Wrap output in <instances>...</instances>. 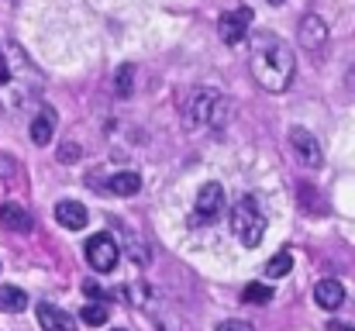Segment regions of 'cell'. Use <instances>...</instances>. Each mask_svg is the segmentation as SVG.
I'll return each instance as SVG.
<instances>
[{
  "instance_id": "obj_1",
  "label": "cell",
  "mask_w": 355,
  "mask_h": 331,
  "mask_svg": "<svg viewBox=\"0 0 355 331\" xmlns=\"http://www.w3.org/2000/svg\"><path fill=\"white\" fill-rule=\"evenodd\" d=\"M293 73H297V59H293L290 45L283 38H276L272 31H255V42H252L255 83L269 94H283L293 83Z\"/></svg>"
},
{
  "instance_id": "obj_2",
  "label": "cell",
  "mask_w": 355,
  "mask_h": 331,
  "mask_svg": "<svg viewBox=\"0 0 355 331\" xmlns=\"http://www.w3.org/2000/svg\"><path fill=\"white\" fill-rule=\"evenodd\" d=\"M38 94V73L24 59L17 45H0V104L3 108H21Z\"/></svg>"
},
{
  "instance_id": "obj_3",
  "label": "cell",
  "mask_w": 355,
  "mask_h": 331,
  "mask_svg": "<svg viewBox=\"0 0 355 331\" xmlns=\"http://www.w3.org/2000/svg\"><path fill=\"white\" fill-rule=\"evenodd\" d=\"M228 117H232V104H228L218 90H211V87L193 90L190 101H187V108H183V121H187L190 131H197V128H214V131H221Z\"/></svg>"
},
{
  "instance_id": "obj_4",
  "label": "cell",
  "mask_w": 355,
  "mask_h": 331,
  "mask_svg": "<svg viewBox=\"0 0 355 331\" xmlns=\"http://www.w3.org/2000/svg\"><path fill=\"white\" fill-rule=\"evenodd\" d=\"M232 231L245 248H255L266 238V218H262V211L255 207L252 197H241L232 207Z\"/></svg>"
},
{
  "instance_id": "obj_5",
  "label": "cell",
  "mask_w": 355,
  "mask_h": 331,
  "mask_svg": "<svg viewBox=\"0 0 355 331\" xmlns=\"http://www.w3.org/2000/svg\"><path fill=\"white\" fill-rule=\"evenodd\" d=\"M83 248H87V262H90V269H97V273H111V269L118 266V259H121L118 241H114L107 231L94 235Z\"/></svg>"
},
{
  "instance_id": "obj_6",
  "label": "cell",
  "mask_w": 355,
  "mask_h": 331,
  "mask_svg": "<svg viewBox=\"0 0 355 331\" xmlns=\"http://www.w3.org/2000/svg\"><path fill=\"white\" fill-rule=\"evenodd\" d=\"M225 211V187L221 183H204L197 194V214L193 224H214Z\"/></svg>"
},
{
  "instance_id": "obj_7",
  "label": "cell",
  "mask_w": 355,
  "mask_h": 331,
  "mask_svg": "<svg viewBox=\"0 0 355 331\" xmlns=\"http://www.w3.org/2000/svg\"><path fill=\"white\" fill-rule=\"evenodd\" d=\"M290 148H293V152H297V159H300L304 166H311V169H318V166H321V159H324V152H321L318 138H314L307 128H290Z\"/></svg>"
},
{
  "instance_id": "obj_8",
  "label": "cell",
  "mask_w": 355,
  "mask_h": 331,
  "mask_svg": "<svg viewBox=\"0 0 355 331\" xmlns=\"http://www.w3.org/2000/svg\"><path fill=\"white\" fill-rule=\"evenodd\" d=\"M297 42L311 52H321L328 45V24L318 17V14H304L300 24H297Z\"/></svg>"
},
{
  "instance_id": "obj_9",
  "label": "cell",
  "mask_w": 355,
  "mask_h": 331,
  "mask_svg": "<svg viewBox=\"0 0 355 331\" xmlns=\"http://www.w3.org/2000/svg\"><path fill=\"white\" fill-rule=\"evenodd\" d=\"M248 28H252V10H248V7L228 10V14H221V21H218V31H221V38H225L228 45H238V42L248 35Z\"/></svg>"
},
{
  "instance_id": "obj_10",
  "label": "cell",
  "mask_w": 355,
  "mask_h": 331,
  "mask_svg": "<svg viewBox=\"0 0 355 331\" xmlns=\"http://www.w3.org/2000/svg\"><path fill=\"white\" fill-rule=\"evenodd\" d=\"M35 318H38L42 331H76V321L62 307H55V304H38L35 307Z\"/></svg>"
},
{
  "instance_id": "obj_11",
  "label": "cell",
  "mask_w": 355,
  "mask_h": 331,
  "mask_svg": "<svg viewBox=\"0 0 355 331\" xmlns=\"http://www.w3.org/2000/svg\"><path fill=\"white\" fill-rule=\"evenodd\" d=\"M314 300H318L324 311H338V307L345 304V287H342L338 280H321V283L314 287Z\"/></svg>"
},
{
  "instance_id": "obj_12",
  "label": "cell",
  "mask_w": 355,
  "mask_h": 331,
  "mask_svg": "<svg viewBox=\"0 0 355 331\" xmlns=\"http://www.w3.org/2000/svg\"><path fill=\"white\" fill-rule=\"evenodd\" d=\"M55 221L62 228H69V231H80L87 224V207L80 201H59L55 204Z\"/></svg>"
},
{
  "instance_id": "obj_13",
  "label": "cell",
  "mask_w": 355,
  "mask_h": 331,
  "mask_svg": "<svg viewBox=\"0 0 355 331\" xmlns=\"http://www.w3.org/2000/svg\"><path fill=\"white\" fill-rule=\"evenodd\" d=\"M52 135H55V110L42 108L35 114V121H31V142H35V145H49Z\"/></svg>"
},
{
  "instance_id": "obj_14",
  "label": "cell",
  "mask_w": 355,
  "mask_h": 331,
  "mask_svg": "<svg viewBox=\"0 0 355 331\" xmlns=\"http://www.w3.org/2000/svg\"><path fill=\"white\" fill-rule=\"evenodd\" d=\"M0 224L3 228H10V231H17V235H28L31 231V218H28V211L24 207H17V204H0Z\"/></svg>"
},
{
  "instance_id": "obj_15",
  "label": "cell",
  "mask_w": 355,
  "mask_h": 331,
  "mask_svg": "<svg viewBox=\"0 0 355 331\" xmlns=\"http://www.w3.org/2000/svg\"><path fill=\"white\" fill-rule=\"evenodd\" d=\"M107 190L118 194V197H131V194L141 190V176H138V173H114V176L107 180Z\"/></svg>"
},
{
  "instance_id": "obj_16",
  "label": "cell",
  "mask_w": 355,
  "mask_h": 331,
  "mask_svg": "<svg viewBox=\"0 0 355 331\" xmlns=\"http://www.w3.org/2000/svg\"><path fill=\"white\" fill-rule=\"evenodd\" d=\"M28 307V294L17 290V287H0V311L7 314H21Z\"/></svg>"
},
{
  "instance_id": "obj_17",
  "label": "cell",
  "mask_w": 355,
  "mask_h": 331,
  "mask_svg": "<svg viewBox=\"0 0 355 331\" xmlns=\"http://www.w3.org/2000/svg\"><path fill=\"white\" fill-rule=\"evenodd\" d=\"M272 300V290L266 287V283H248L245 290H241V304H248V307H262V304H269Z\"/></svg>"
},
{
  "instance_id": "obj_18",
  "label": "cell",
  "mask_w": 355,
  "mask_h": 331,
  "mask_svg": "<svg viewBox=\"0 0 355 331\" xmlns=\"http://www.w3.org/2000/svg\"><path fill=\"white\" fill-rule=\"evenodd\" d=\"M131 90H135V66L124 62L118 73H114V94L118 97H131Z\"/></svg>"
},
{
  "instance_id": "obj_19",
  "label": "cell",
  "mask_w": 355,
  "mask_h": 331,
  "mask_svg": "<svg viewBox=\"0 0 355 331\" xmlns=\"http://www.w3.org/2000/svg\"><path fill=\"white\" fill-rule=\"evenodd\" d=\"M290 269H293V255H290V252H276V255L266 262V276H272V280L286 276Z\"/></svg>"
},
{
  "instance_id": "obj_20",
  "label": "cell",
  "mask_w": 355,
  "mask_h": 331,
  "mask_svg": "<svg viewBox=\"0 0 355 331\" xmlns=\"http://www.w3.org/2000/svg\"><path fill=\"white\" fill-rule=\"evenodd\" d=\"M80 318H83L87 325H107V307H104V304H87Z\"/></svg>"
},
{
  "instance_id": "obj_21",
  "label": "cell",
  "mask_w": 355,
  "mask_h": 331,
  "mask_svg": "<svg viewBox=\"0 0 355 331\" xmlns=\"http://www.w3.org/2000/svg\"><path fill=\"white\" fill-rule=\"evenodd\" d=\"M218 331H255L248 321H238V318H228V321H221L218 325Z\"/></svg>"
},
{
  "instance_id": "obj_22",
  "label": "cell",
  "mask_w": 355,
  "mask_h": 331,
  "mask_svg": "<svg viewBox=\"0 0 355 331\" xmlns=\"http://www.w3.org/2000/svg\"><path fill=\"white\" fill-rule=\"evenodd\" d=\"M80 155V148L76 145H66V148H59V159H76Z\"/></svg>"
},
{
  "instance_id": "obj_23",
  "label": "cell",
  "mask_w": 355,
  "mask_h": 331,
  "mask_svg": "<svg viewBox=\"0 0 355 331\" xmlns=\"http://www.w3.org/2000/svg\"><path fill=\"white\" fill-rule=\"evenodd\" d=\"M83 290H87L90 297H101V287H97V283H90V280H87V287H83Z\"/></svg>"
},
{
  "instance_id": "obj_24",
  "label": "cell",
  "mask_w": 355,
  "mask_h": 331,
  "mask_svg": "<svg viewBox=\"0 0 355 331\" xmlns=\"http://www.w3.org/2000/svg\"><path fill=\"white\" fill-rule=\"evenodd\" d=\"M345 83H349V87H352V90H355V62H352V69L345 73Z\"/></svg>"
},
{
  "instance_id": "obj_25",
  "label": "cell",
  "mask_w": 355,
  "mask_h": 331,
  "mask_svg": "<svg viewBox=\"0 0 355 331\" xmlns=\"http://www.w3.org/2000/svg\"><path fill=\"white\" fill-rule=\"evenodd\" d=\"M269 3H272V7H276V3H283V0H269Z\"/></svg>"
},
{
  "instance_id": "obj_26",
  "label": "cell",
  "mask_w": 355,
  "mask_h": 331,
  "mask_svg": "<svg viewBox=\"0 0 355 331\" xmlns=\"http://www.w3.org/2000/svg\"><path fill=\"white\" fill-rule=\"evenodd\" d=\"M118 331H121V328H118Z\"/></svg>"
}]
</instances>
